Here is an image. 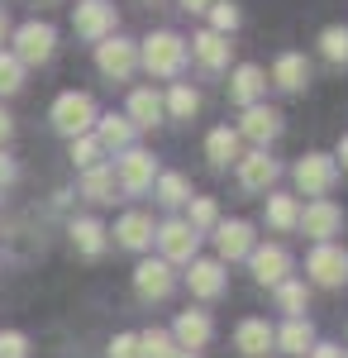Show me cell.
Returning a JSON list of instances; mask_svg holds the SVG:
<instances>
[{"label": "cell", "instance_id": "1", "mask_svg": "<svg viewBox=\"0 0 348 358\" xmlns=\"http://www.w3.org/2000/svg\"><path fill=\"white\" fill-rule=\"evenodd\" d=\"M143 67L153 72V77H177L182 67H187V43L177 38V34H153V38H143Z\"/></svg>", "mask_w": 348, "mask_h": 358}, {"label": "cell", "instance_id": "46", "mask_svg": "<svg viewBox=\"0 0 348 358\" xmlns=\"http://www.w3.org/2000/svg\"><path fill=\"white\" fill-rule=\"evenodd\" d=\"M167 358H196V354H187V349H177V354H167Z\"/></svg>", "mask_w": 348, "mask_h": 358}, {"label": "cell", "instance_id": "17", "mask_svg": "<svg viewBox=\"0 0 348 358\" xmlns=\"http://www.w3.org/2000/svg\"><path fill=\"white\" fill-rule=\"evenodd\" d=\"M263 91H268V77H263V67H253V62H243L239 72H234V82H229V96H234L239 106H258Z\"/></svg>", "mask_w": 348, "mask_h": 358}, {"label": "cell", "instance_id": "22", "mask_svg": "<svg viewBox=\"0 0 348 358\" xmlns=\"http://www.w3.org/2000/svg\"><path fill=\"white\" fill-rule=\"evenodd\" d=\"M234 344H239V349H243L248 358L272 354V325H268V320H243L239 334H234Z\"/></svg>", "mask_w": 348, "mask_h": 358}, {"label": "cell", "instance_id": "42", "mask_svg": "<svg viewBox=\"0 0 348 358\" xmlns=\"http://www.w3.org/2000/svg\"><path fill=\"white\" fill-rule=\"evenodd\" d=\"M310 354H315V358H344V354H339V349H334V344H315Z\"/></svg>", "mask_w": 348, "mask_h": 358}, {"label": "cell", "instance_id": "13", "mask_svg": "<svg viewBox=\"0 0 348 358\" xmlns=\"http://www.w3.org/2000/svg\"><path fill=\"white\" fill-rule=\"evenodd\" d=\"M153 239H158L162 253H167L162 263H187L191 253H196V229H191V224H182V220H167Z\"/></svg>", "mask_w": 348, "mask_h": 358}, {"label": "cell", "instance_id": "23", "mask_svg": "<svg viewBox=\"0 0 348 358\" xmlns=\"http://www.w3.org/2000/svg\"><path fill=\"white\" fill-rule=\"evenodd\" d=\"M191 53L201 57V62H205L210 72H219V67L229 62V43H224V38H219L215 29H205V34H196V38H191Z\"/></svg>", "mask_w": 348, "mask_h": 358}, {"label": "cell", "instance_id": "30", "mask_svg": "<svg viewBox=\"0 0 348 358\" xmlns=\"http://www.w3.org/2000/svg\"><path fill=\"white\" fill-rule=\"evenodd\" d=\"M167 110L177 115V120H191V115L201 110V96H196L187 82H177V86H172V96H167Z\"/></svg>", "mask_w": 348, "mask_h": 358}, {"label": "cell", "instance_id": "6", "mask_svg": "<svg viewBox=\"0 0 348 358\" xmlns=\"http://www.w3.org/2000/svg\"><path fill=\"white\" fill-rule=\"evenodd\" d=\"M296 224L310 234V239H320V244H329V234H339L344 229V210L329 201V196H320V201H310L300 215H296Z\"/></svg>", "mask_w": 348, "mask_h": 358}, {"label": "cell", "instance_id": "10", "mask_svg": "<svg viewBox=\"0 0 348 358\" xmlns=\"http://www.w3.org/2000/svg\"><path fill=\"white\" fill-rule=\"evenodd\" d=\"M248 258H253V277H258L263 287H282L287 273H291V253L282 244H263V248H253Z\"/></svg>", "mask_w": 348, "mask_h": 358}, {"label": "cell", "instance_id": "11", "mask_svg": "<svg viewBox=\"0 0 348 358\" xmlns=\"http://www.w3.org/2000/svg\"><path fill=\"white\" fill-rule=\"evenodd\" d=\"M134 287H138V296H143V301H162V296L177 287V277H172V263H162V258H148V263H138Z\"/></svg>", "mask_w": 348, "mask_h": 358}, {"label": "cell", "instance_id": "48", "mask_svg": "<svg viewBox=\"0 0 348 358\" xmlns=\"http://www.w3.org/2000/svg\"><path fill=\"white\" fill-rule=\"evenodd\" d=\"M344 358H348V354H344Z\"/></svg>", "mask_w": 348, "mask_h": 358}, {"label": "cell", "instance_id": "26", "mask_svg": "<svg viewBox=\"0 0 348 358\" xmlns=\"http://www.w3.org/2000/svg\"><path fill=\"white\" fill-rule=\"evenodd\" d=\"M81 196H91V201H115V172L110 167H86V182H81Z\"/></svg>", "mask_w": 348, "mask_h": 358}, {"label": "cell", "instance_id": "28", "mask_svg": "<svg viewBox=\"0 0 348 358\" xmlns=\"http://www.w3.org/2000/svg\"><path fill=\"white\" fill-rule=\"evenodd\" d=\"M72 244H77L86 258H96V253L106 248V229H101L96 220H77L72 224Z\"/></svg>", "mask_w": 348, "mask_h": 358}, {"label": "cell", "instance_id": "40", "mask_svg": "<svg viewBox=\"0 0 348 358\" xmlns=\"http://www.w3.org/2000/svg\"><path fill=\"white\" fill-rule=\"evenodd\" d=\"M110 358H143V349H138V334H115Z\"/></svg>", "mask_w": 348, "mask_h": 358}, {"label": "cell", "instance_id": "18", "mask_svg": "<svg viewBox=\"0 0 348 358\" xmlns=\"http://www.w3.org/2000/svg\"><path fill=\"white\" fill-rule=\"evenodd\" d=\"M187 282H191V292H196V296H205V301H210V296L224 292V268L210 263V258H201V263H191Z\"/></svg>", "mask_w": 348, "mask_h": 358}, {"label": "cell", "instance_id": "31", "mask_svg": "<svg viewBox=\"0 0 348 358\" xmlns=\"http://www.w3.org/2000/svg\"><path fill=\"white\" fill-rule=\"evenodd\" d=\"M320 48H324V57H329V62H348V29L344 24H329L320 34Z\"/></svg>", "mask_w": 348, "mask_h": 358}, {"label": "cell", "instance_id": "14", "mask_svg": "<svg viewBox=\"0 0 348 358\" xmlns=\"http://www.w3.org/2000/svg\"><path fill=\"white\" fill-rule=\"evenodd\" d=\"M239 138H253V143H268V138L282 134V115L272 110V106H248V115H243V124L234 129Z\"/></svg>", "mask_w": 348, "mask_h": 358}, {"label": "cell", "instance_id": "38", "mask_svg": "<svg viewBox=\"0 0 348 358\" xmlns=\"http://www.w3.org/2000/svg\"><path fill=\"white\" fill-rule=\"evenodd\" d=\"M29 354V339L20 330H5L0 334V358H24Z\"/></svg>", "mask_w": 348, "mask_h": 358}, {"label": "cell", "instance_id": "24", "mask_svg": "<svg viewBox=\"0 0 348 358\" xmlns=\"http://www.w3.org/2000/svg\"><path fill=\"white\" fill-rule=\"evenodd\" d=\"M205 153H210L215 167L239 163V134H234V129H215V134L205 138Z\"/></svg>", "mask_w": 348, "mask_h": 358}, {"label": "cell", "instance_id": "43", "mask_svg": "<svg viewBox=\"0 0 348 358\" xmlns=\"http://www.w3.org/2000/svg\"><path fill=\"white\" fill-rule=\"evenodd\" d=\"M10 129H15V124H10V115L0 110V143H5V138H10Z\"/></svg>", "mask_w": 348, "mask_h": 358}, {"label": "cell", "instance_id": "25", "mask_svg": "<svg viewBox=\"0 0 348 358\" xmlns=\"http://www.w3.org/2000/svg\"><path fill=\"white\" fill-rule=\"evenodd\" d=\"M96 143H101V148H129V143H134V124H129L124 115H106Z\"/></svg>", "mask_w": 348, "mask_h": 358}, {"label": "cell", "instance_id": "37", "mask_svg": "<svg viewBox=\"0 0 348 358\" xmlns=\"http://www.w3.org/2000/svg\"><path fill=\"white\" fill-rule=\"evenodd\" d=\"M210 20H215V34L224 38L229 29H239V10L234 5H210Z\"/></svg>", "mask_w": 348, "mask_h": 358}, {"label": "cell", "instance_id": "9", "mask_svg": "<svg viewBox=\"0 0 348 358\" xmlns=\"http://www.w3.org/2000/svg\"><path fill=\"white\" fill-rule=\"evenodd\" d=\"M96 67H101L106 77H115V82H124V77L138 67L134 43H129V38H106V43L96 48Z\"/></svg>", "mask_w": 348, "mask_h": 358}, {"label": "cell", "instance_id": "4", "mask_svg": "<svg viewBox=\"0 0 348 358\" xmlns=\"http://www.w3.org/2000/svg\"><path fill=\"white\" fill-rule=\"evenodd\" d=\"M53 43H57L53 24H38V20L20 24V34H15V57H20V67L48 62V57H53Z\"/></svg>", "mask_w": 348, "mask_h": 358}, {"label": "cell", "instance_id": "5", "mask_svg": "<svg viewBox=\"0 0 348 358\" xmlns=\"http://www.w3.org/2000/svg\"><path fill=\"white\" fill-rule=\"evenodd\" d=\"M305 273L315 277L320 287H344L348 282V253L339 244H315L305 258Z\"/></svg>", "mask_w": 348, "mask_h": 358}, {"label": "cell", "instance_id": "19", "mask_svg": "<svg viewBox=\"0 0 348 358\" xmlns=\"http://www.w3.org/2000/svg\"><path fill=\"white\" fill-rule=\"evenodd\" d=\"M272 82L282 86V91H300V86L310 82V62H305L300 53H282L277 67H272Z\"/></svg>", "mask_w": 348, "mask_h": 358}, {"label": "cell", "instance_id": "45", "mask_svg": "<svg viewBox=\"0 0 348 358\" xmlns=\"http://www.w3.org/2000/svg\"><path fill=\"white\" fill-rule=\"evenodd\" d=\"M339 158H344V167H348V134L339 138Z\"/></svg>", "mask_w": 348, "mask_h": 358}, {"label": "cell", "instance_id": "15", "mask_svg": "<svg viewBox=\"0 0 348 358\" xmlns=\"http://www.w3.org/2000/svg\"><path fill=\"white\" fill-rule=\"evenodd\" d=\"M177 344H182V349H205V344H210V315H205V310H182V315H177Z\"/></svg>", "mask_w": 348, "mask_h": 358}, {"label": "cell", "instance_id": "41", "mask_svg": "<svg viewBox=\"0 0 348 358\" xmlns=\"http://www.w3.org/2000/svg\"><path fill=\"white\" fill-rule=\"evenodd\" d=\"M10 182H15V163L0 153V187H10Z\"/></svg>", "mask_w": 348, "mask_h": 358}, {"label": "cell", "instance_id": "27", "mask_svg": "<svg viewBox=\"0 0 348 358\" xmlns=\"http://www.w3.org/2000/svg\"><path fill=\"white\" fill-rule=\"evenodd\" d=\"M272 344H282L287 354H305V349L315 344V330H310L305 320H291V325H287L282 334H272Z\"/></svg>", "mask_w": 348, "mask_h": 358}, {"label": "cell", "instance_id": "32", "mask_svg": "<svg viewBox=\"0 0 348 358\" xmlns=\"http://www.w3.org/2000/svg\"><path fill=\"white\" fill-rule=\"evenodd\" d=\"M24 86V67L15 53H0V96H15Z\"/></svg>", "mask_w": 348, "mask_h": 358}, {"label": "cell", "instance_id": "8", "mask_svg": "<svg viewBox=\"0 0 348 358\" xmlns=\"http://www.w3.org/2000/svg\"><path fill=\"white\" fill-rule=\"evenodd\" d=\"M153 177H158L153 153H143V148H124V158H119V187H124L129 196H138V192L153 187Z\"/></svg>", "mask_w": 348, "mask_h": 358}, {"label": "cell", "instance_id": "33", "mask_svg": "<svg viewBox=\"0 0 348 358\" xmlns=\"http://www.w3.org/2000/svg\"><path fill=\"white\" fill-rule=\"evenodd\" d=\"M296 215H300V210H296L291 196H272V201H268V220H272V229H291Z\"/></svg>", "mask_w": 348, "mask_h": 358}, {"label": "cell", "instance_id": "35", "mask_svg": "<svg viewBox=\"0 0 348 358\" xmlns=\"http://www.w3.org/2000/svg\"><path fill=\"white\" fill-rule=\"evenodd\" d=\"M277 301H282V310H287L291 320H300V310H305V287H300V282H282V287H277Z\"/></svg>", "mask_w": 348, "mask_h": 358}, {"label": "cell", "instance_id": "7", "mask_svg": "<svg viewBox=\"0 0 348 358\" xmlns=\"http://www.w3.org/2000/svg\"><path fill=\"white\" fill-rule=\"evenodd\" d=\"M72 24H77L81 38L106 43V34L115 29V5H106V0H81L77 10H72Z\"/></svg>", "mask_w": 348, "mask_h": 358}, {"label": "cell", "instance_id": "12", "mask_svg": "<svg viewBox=\"0 0 348 358\" xmlns=\"http://www.w3.org/2000/svg\"><path fill=\"white\" fill-rule=\"evenodd\" d=\"M277 177H282V167H277V158H268L263 148H258V153H243V158H239V182L248 187V192H268Z\"/></svg>", "mask_w": 348, "mask_h": 358}, {"label": "cell", "instance_id": "20", "mask_svg": "<svg viewBox=\"0 0 348 358\" xmlns=\"http://www.w3.org/2000/svg\"><path fill=\"white\" fill-rule=\"evenodd\" d=\"M158 120H162V96L148 91V86L134 91V96H129V124H134V129H153Z\"/></svg>", "mask_w": 348, "mask_h": 358}, {"label": "cell", "instance_id": "39", "mask_svg": "<svg viewBox=\"0 0 348 358\" xmlns=\"http://www.w3.org/2000/svg\"><path fill=\"white\" fill-rule=\"evenodd\" d=\"M215 224V201H191V229H210Z\"/></svg>", "mask_w": 348, "mask_h": 358}, {"label": "cell", "instance_id": "21", "mask_svg": "<svg viewBox=\"0 0 348 358\" xmlns=\"http://www.w3.org/2000/svg\"><path fill=\"white\" fill-rule=\"evenodd\" d=\"M115 234H119V244H124V248H148L158 229H153V220H148L143 210H129L124 220L115 224Z\"/></svg>", "mask_w": 348, "mask_h": 358}, {"label": "cell", "instance_id": "29", "mask_svg": "<svg viewBox=\"0 0 348 358\" xmlns=\"http://www.w3.org/2000/svg\"><path fill=\"white\" fill-rule=\"evenodd\" d=\"M158 201H162V206H182V201H191V182L182 177V172L158 177Z\"/></svg>", "mask_w": 348, "mask_h": 358}, {"label": "cell", "instance_id": "16", "mask_svg": "<svg viewBox=\"0 0 348 358\" xmlns=\"http://www.w3.org/2000/svg\"><path fill=\"white\" fill-rule=\"evenodd\" d=\"M215 244H219V258H248L253 253V224H243V220L219 224Z\"/></svg>", "mask_w": 348, "mask_h": 358}, {"label": "cell", "instance_id": "2", "mask_svg": "<svg viewBox=\"0 0 348 358\" xmlns=\"http://www.w3.org/2000/svg\"><path fill=\"white\" fill-rule=\"evenodd\" d=\"M91 124H96V106H91V96L67 91V96H57V101H53V129H57V134L81 138Z\"/></svg>", "mask_w": 348, "mask_h": 358}, {"label": "cell", "instance_id": "36", "mask_svg": "<svg viewBox=\"0 0 348 358\" xmlns=\"http://www.w3.org/2000/svg\"><path fill=\"white\" fill-rule=\"evenodd\" d=\"M96 158H101V143H96V138H72V163L77 167H96Z\"/></svg>", "mask_w": 348, "mask_h": 358}, {"label": "cell", "instance_id": "44", "mask_svg": "<svg viewBox=\"0 0 348 358\" xmlns=\"http://www.w3.org/2000/svg\"><path fill=\"white\" fill-rule=\"evenodd\" d=\"M182 5H187V10H210L215 0H182Z\"/></svg>", "mask_w": 348, "mask_h": 358}, {"label": "cell", "instance_id": "34", "mask_svg": "<svg viewBox=\"0 0 348 358\" xmlns=\"http://www.w3.org/2000/svg\"><path fill=\"white\" fill-rule=\"evenodd\" d=\"M138 349H143V358H167V354H177L172 334H162V330H143V334H138Z\"/></svg>", "mask_w": 348, "mask_h": 358}, {"label": "cell", "instance_id": "47", "mask_svg": "<svg viewBox=\"0 0 348 358\" xmlns=\"http://www.w3.org/2000/svg\"><path fill=\"white\" fill-rule=\"evenodd\" d=\"M0 38H5V10H0Z\"/></svg>", "mask_w": 348, "mask_h": 358}, {"label": "cell", "instance_id": "3", "mask_svg": "<svg viewBox=\"0 0 348 358\" xmlns=\"http://www.w3.org/2000/svg\"><path fill=\"white\" fill-rule=\"evenodd\" d=\"M334 182H339V163H334L329 153H305V158L296 163V187L305 196H315V201H320Z\"/></svg>", "mask_w": 348, "mask_h": 358}]
</instances>
